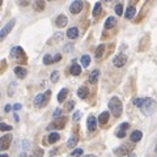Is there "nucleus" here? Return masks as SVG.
Returning <instances> with one entry per match:
<instances>
[{"mask_svg": "<svg viewBox=\"0 0 157 157\" xmlns=\"http://www.w3.org/2000/svg\"><path fill=\"white\" fill-rule=\"evenodd\" d=\"M109 109H110V113L114 117H121L122 115V111H123V105H122L121 100L118 97H113L110 98L109 101Z\"/></svg>", "mask_w": 157, "mask_h": 157, "instance_id": "1", "label": "nucleus"}, {"mask_svg": "<svg viewBox=\"0 0 157 157\" xmlns=\"http://www.w3.org/2000/svg\"><path fill=\"white\" fill-rule=\"evenodd\" d=\"M156 109V101L153 100V98H149V97H147L143 100V105L140 106V110L143 111V114L145 115H151L152 113L155 111Z\"/></svg>", "mask_w": 157, "mask_h": 157, "instance_id": "2", "label": "nucleus"}, {"mask_svg": "<svg viewBox=\"0 0 157 157\" xmlns=\"http://www.w3.org/2000/svg\"><path fill=\"white\" fill-rule=\"evenodd\" d=\"M51 96V90H47L45 94H42V93H39L38 96H36V98H34V106L36 107H42L45 106L47 104V100L50 98Z\"/></svg>", "mask_w": 157, "mask_h": 157, "instance_id": "3", "label": "nucleus"}, {"mask_svg": "<svg viewBox=\"0 0 157 157\" xmlns=\"http://www.w3.org/2000/svg\"><path fill=\"white\" fill-rule=\"evenodd\" d=\"M66 123H67V118H64V117H59V118H56L55 121H52L50 124L47 126V130L50 131V130H62V128H64V126H66Z\"/></svg>", "mask_w": 157, "mask_h": 157, "instance_id": "4", "label": "nucleus"}, {"mask_svg": "<svg viewBox=\"0 0 157 157\" xmlns=\"http://www.w3.org/2000/svg\"><path fill=\"white\" fill-rule=\"evenodd\" d=\"M12 139H13V135L12 134H6L0 137V152L3 151H7L9 148V145L12 143Z\"/></svg>", "mask_w": 157, "mask_h": 157, "instance_id": "5", "label": "nucleus"}, {"mask_svg": "<svg viewBox=\"0 0 157 157\" xmlns=\"http://www.w3.org/2000/svg\"><path fill=\"white\" fill-rule=\"evenodd\" d=\"M14 24H16V20L12 18L8 24H6V25H4V28L2 29V30H0V42H2L3 39L6 38L8 34L12 32V29H13V26H14Z\"/></svg>", "mask_w": 157, "mask_h": 157, "instance_id": "6", "label": "nucleus"}, {"mask_svg": "<svg viewBox=\"0 0 157 157\" xmlns=\"http://www.w3.org/2000/svg\"><path fill=\"white\" fill-rule=\"evenodd\" d=\"M11 55H12L13 59H17L18 62H22V63L26 62V55H25V52H24V50H22L21 47H14V48H12Z\"/></svg>", "mask_w": 157, "mask_h": 157, "instance_id": "7", "label": "nucleus"}, {"mask_svg": "<svg viewBox=\"0 0 157 157\" xmlns=\"http://www.w3.org/2000/svg\"><path fill=\"white\" fill-rule=\"evenodd\" d=\"M126 63H127V56L124 54H119V55H117L114 59H113V64H114L117 68H122Z\"/></svg>", "mask_w": 157, "mask_h": 157, "instance_id": "8", "label": "nucleus"}, {"mask_svg": "<svg viewBox=\"0 0 157 157\" xmlns=\"http://www.w3.org/2000/svg\"><path fill=\"white\" fill-rule=\"evenodd\" d=\"M131 149H132V147H131L130 144H124V145H121L119 148H115V149H114V153H115L117 156L122 157V156L128 155L130 152H131Z\"/></svg>", "mask_w": 157, "mask_h": 157, "instance_id": "9", "label": "nucleus"}, {"mask_svg": "<svg viewBox=\"0 0 157 157\" xmlns=\"http://www.w3.org/2000/svg\"><path fill=\"white\" fill-rule=\"evenodd\" d=\"M81 9H82V2H81V0H75V2L71 4V7H70V11H71L72 14L80 13Z\"/></svg>", "mask_w": 157, "mask_h": 157, "instance_id": "10", "label": "nucleus"}, {"mask_svg": "<svg viewBox=\"0 0 157 157\" xmlns=\"http://www.w3.org/2000/svg\"><path fill=\"white\" fill-rule=\"evenodd\" d=\"M86 126H88V131H90L93 132L96 130V127H97V119L93 115L90 117H88V119H86Z\"/></svg>", "mask_w": 157, "mask_h": 157, "instance_id": "11", "label": "nucleus"}, {"mask_svg": "<svg viewBox=\"0 0 157 157\" xmlns=\"http://www.w3.org/2000/svg\"><path fill=\"white\" fill-rule=\"evenodd\" d=\"M109 118H110V113L109 111H102L100 117H98V123H100L101 126L106 124L107 122H109Z\"/></svg>", "mask_w": 157, "mask_h": 157, "instance_id": "12", "label": "nucleus"}, {"mask_svg": "<svg viewBox=\"0 0 157 157\" xmlns=\"http://www.w3.org/2000/svg\"><path fill=\"white\" fill-rule=\"evenodd\" d=\"M67 24H68V20H67V17L64 16V14H60V16H58L56 20H55V25L58 28H64Z\"/></svg>", "mask_w": 157, "mask_h": 157, "instance_id": "13", "label": "nucleus"}, {"mask_svg": "<svg viewBox=\"0 0 157 157\" xmlns=\"http://www.w3.org/2000/svg\"><path fill=\"white\" fill-rule=\"evenodd\" d=\"M14 73H16V76L18 78H25L28 75V71H26V68L18 66V67H14Z\"/></svg>", "mask_w": 157, "mask_h": 157, "instance_id": "14", "label": "nucleus"}, {"mask_svg": "<svg viewBox=\"0 0 157 157\" xmlns=\"http://www.w3.org/2000/svg\"><path fill=\"white\" fill-rule=\"evenodd\" d=\"M141 137H143V132L139 131V130H136V131H134V132L131 134L130 139H131L132 143H137V141L141 140Z\"/></svg>", "mask_w": 157, "mask_h": 157, "instance_id": "15", "label": "nucleus"}, {"mask_svg": "<svg viewBox=\"0 0 157 157\" xmlns=\"http://www.w3.org/2000/svg\"><path fill=\"white\" fill-rule=\"evenodd\" d=\"M135 14H136V8H135L134 6H130L128 8H127L126 13H124V17H126L127 20H132V18L135 17Z\"/></svg>", "mask_w": 157, "mask_h": 157, "instance_id": "16", "label": "nucleus"}, {"mask_svg": "<svg viewBox=\"0 0 157 157\" xmlns=\"http://www.w3.org/2000/svg\"><path fill=\"white\" fill-rule=\"evenodd\" d=\"M88 94H89V89H88L86 86H81L77 89V96L81 98V100H85V98L88 97Z\"/></svg>", "mask_w": 157, "mask_h": 157, "instance_id": "17", "label": "nucleus"}, {"mask_svg": "<svg viewBox=\"0 0 157 157\" xmlns=\"http://www.w3.org/2000/svg\"><path fill=\"white\" fill-rule=\"evenodd\" d=\"M77 143H78V136L77 135H73V136H71L70 139H68L67 147H68V148H75V147L77 145Z\"/></svg>", "mask_w": 157, "mask_h": 157, "instance_id": "18", "label": "nucleus"}, {"mask_svg": "<svg viewBox=\"0 0 157 157\" xmlns=\"http://www.w3.org/2000/svg\"><path fill=\"white\" fill-rule=\"evenodd\" d=\"M115 24H117V18H115V17H113V16L107 17L106 21H105V29H111V28H114Z\"/></svg>", "mask_w": 157, "mask_h": 157, "instance_id": "19", "label": "nucleus"}, {"mask_svg": "<svg viewBox=\"0 0 157 157\" xmlns=\"http://www.w3.org/2000/svg\"><path fill=\"white\" fill-rule=\"evenodd\" d=\"M67 37L70 38V39H75V38H77V37H78V29H77V28H71V29H68Z\"/></svg>", "mask_w": 157, "mask_h": 157, "instance_id": "20", "label": "nucleus"}, {"mask_svg": "<svg viewBox=\"0 0 157 157\" xmlns=\"http://www.w3.org/2000/svg\"><path fill=\"white\" fill-rule=\"evenodd\" d=\"M98 76H100V71L98 70H94L90 75H89V82L90 84H96L97 80H98Z\"/></svg>", "mask_w": 157, "mask_h": 157, "instance_id": "21", "label": "nucleus"}, {"mask_svg": "<svg viewBox=\"0 0 157 157\" xmlns=\"http://www.w3.org/2000/svg\"><path fill=\"white\" fill-rule=\"evenodd\" d=\"M34 9H36L37 12H41L45 9V2L43 0H36L34 2Z\"/></svg>", "mask_w": 157, "mask_h": 157, "instance_id": "22", "label": "nucleus"}, {"mask_svg": "<svg viewBox=\"0 0 157 157\" xmlns=\"http://www.w3.org/2000/svg\"><path fill=\"white\" fill-rule=\"evenodd\" d=\"M59 139H60L59 134H56V132H52V134H50V136L47 137V143L48 144H54V143H56Z\"/></svg>", "mask_w": 157, "mask_h": 157, "instance_id": "23", "label": "nucleus"}, {"mask_svg": "<svg viewBox=\"0 0 157 157\" xmlns=\"http://www.w3.org/2000/svg\"><path fill=\"white\" fill-rule=\"evenodd\" d=\"M70 71H71V73H72L73 76H78L81 73V66H78V64H76V63H75V64L71 66V70Z\"/></svg>", "mask_w": 157, "mask_h": 157, "instance_id": "24", "label": "nucleus"}, {"mask_svg": "<svg viewBox=\"0 0 157 157\" xmlns=\"http://www.w3.org/2000/svg\"><path fill=\"white\" fill-rule=\"evenodd\" d=\"M67 94H68V90L66 89V88H63V89L58 93V101L60 102V104H62V102H64V100H66Z\"/></svg>", "mask_w": 157, "mask_h": 157, "instance_id": "25", "label": "nucleus"}, {"mask_svg": "<svg viewBox=\"0 0 157 157\" xmlns=\"http://www.w3.org/2000/svg\"><path fill=\"white\" fill-rule=\"evenodd\" d=\"M104 51H105V45H100L97 47V50H96V58L97 59L102 58V55H104Z\"/></svg>", "mask_w": 157, "mask_h": 157, "instance_id": "26", "label": "nucleus"}, {"mask_svg": "<svg viewBox=\"0 0 157 157\" xmlns=\"http://www.w3.org/2000/svg\"><path fill=\"white\" fill-rule=\"evenodd\" d=\"M90 63V56L89 55H82L81 56V66L82 67H88Z\"/></svg>", "mask_w": 157, "mask_h": 157, "instance_id": "27", "label": "nucleus"}, {"mask_svg": "<svg viewBox=\"0 0 157 157\" xmlns=\"http://www.w3.org/2000/svg\"><path fill=\"white\" fill-rule=\"evenodd\" d=\"M101 13V3L98 2V3H96V6H94V8H93V16L94 17H97L98 14Z\"/></svg>", "mask_w": 157, "mask_h": 157, "instance_id": "28", "label": "nucleus"}, {"mask_svg": "<svg viewBox=\"0 0 157 157\" xmlns=\"http://www.w3.org/2000/svg\"><path fill=\"white\" fill-rule=\"evenodd\" d=\"M43 63H45L46 66H50V64L54 63V58H51V55H48L47 54V55L43 56Z\"/></svg>", "mask_w": 157, "mask_h": 157, "instance_id": "29", "label": "nucleus"}, {"mask_svg": "<svg viewBox=\"0 0 157 157\" xmlns=\"http://www.w3.org/2000/svg\"><path fill=\"white\" fill-rule=\"evenodd\" d=\"M42 156H43V149H42V148L34 149V152L30 155V157H42Z\"/></svg>", "mask_w": 157, "mask_h": 157, "instance_id": "30", "label": "nucleus"}, {"mask_svg": "<svg viewBox=\"0 0 157 157\" xmlns=\"http://www.w3.org/2000/svg\"><path fill=\"white\" fill-rule=\"evenodd\" d=\"M115 13L118 16H122V14H123V6H122V4H117L115 6Z\"/></svg>", "mask_w": 157, "mask_h": 157, "instance_id": "31", "label": "nucleus"}, {"mask_svg": "<svg viewBox=\"0 0 157 157\" xmlns=\"http://www.w3.org/2000/svg\"><path fill=\"white\" fill-rule=\"evenodd\" d=\"M12 126H9L7 123H0V131H11Z\"/></svg>", "mask_w": 157, "mask_h": 157, "instance_id": "32", "label": "nucleus"}, {"mask_svg": "<svg viewBox=\"0 0 157 157\" xmlns=\"http://www.w3.org/2000/svg\"><path fill=\"white\" fill-rule=\"evenodd\" d=\"M59 80V72L58 71H54L52 73H51V81L52 82H56Z\"/></svg>", "mask_w": 157, "mask_h": 157, "instance_id": "33", "label": "nucleus"}, {"mask_svg": "<svg viewBox=\"0 0 157 157\" xmlns=\"http://www.w3.org/2000/svg\"><path fill=\"white\" fill-rule=\"evenodd\" d=\"M143 100H144V98H135V100H134V105L140 109V106L143 105Z\"/></svg>", "mask_w": 157, "mask_h": 157, "instance_id": "34", "label": "nucleus"}, {"mask_svg": "<svg viewBox=\"0 0 157 157\" xmlns=\"http://www.w3.org/2000/svg\"><path fill=\"white\" fill-rule=\"evenodd\" d=\"M71 156L72 157H81L82 156V149H75L71 153Z\"/></svg>", "mask_w": 157, "mask_h": 157, "instance_id": "35", "label": "nucleus"}, {"mask_svg": "<svg viewBox=\"0 0 157 157\" xmlns=\"http://www.w3.org/2000/svg\"><path fill=\"white\" fill-rule=\"evenodd\" d=\"M126 136V130H122L119 128L117 131V137H119V139H122V137H124Z\"/></svg>", "mask_w": 157, "mask_h": 157, "instance_id": "36", "label": "nucleus"}, {"mask_svg": "<svg viewBox=\"0 0 157 157\" xmlns=\"http://www.w3.org/2000/svg\"><path fill=\"white\" fill-rule=\"evenodd\" d=\"M80 118H81V113L80 111H75V114H73L72 119L75 121V122H78V121H80Z\"/></svg>", "mask_w": 157, "mask_h": 157, "instance_id": "37", "label": "nucleus"}, {"mask_svg": "<svg viewBox=\"0 0 157 157\" xmlns=\"http://www.w3.org/2000/svg\"><path fill=\"white\" fill-rule=\"evenodd\" d=\"M29 3H30V0H18V6H21V7L29 6Z\"/></svg>", "mask_w": 157, "mask_h": 157, "instance_id": "38", "label": "nucleus"}, {"mask_svg": "<svg viewBox=\"0 0 157 157\" xmlns=\"http://www.w3.org/2000/svg\"><path fill=\"white\" fill-rule=\"evenodd\" d=\"M60 114H62V110L60 109H55V111H54V117H55V118H59V117H60Z\"/></svg>", "mask_w": 157, "mask_h": 157, "instance_id": "39", "label": "nucleus"}, {"mask_svg": "<svg viewBox=\"0 0 157 157\" xmlns=\"http://www.w3.org/2000/svg\"><path fill=\"white\" fill-rule=\"evenodd\" d=\"M73 106H75V102H73V101L68 102V104H67V110H72V109H73Z\"/></svg>", "mask_w": 157, "mask_h": 157, "instance_id": "40", "label": "nucleus"}, {"mask_svg": "<svg viewBox=\"0 0 157 157\" xmlns=\"http://www.w3.org/2000/svg\"><path fill=\"white\" fill-rule=\"evenodd\" d=\"M130 127V124L127 123V122H124V123H122L121 126H119V128H122V130H127Z\"/></svg>", "mask_w": 157, "mask_h": 157, "instance_id": "41", "label": "nucleus"}, {"mask_svg": "<svg viewBox=\"0 0 157 157\" xmlns=\"http://www.w3.org/2000/svg\"><path fill=\"white\" fill-rule=\"evenodd\" d=\"M60 59H62V55H60V54H56V55H55V58H54V63L59 62V60H60Z\"/></svg>", "mask_w": 157, "mask_h": 157, "instance_id": "42", "label": "nucleus"}, {"mask_svg": "<svg viewBox=\"0 0 157 157\" xmlns=\"http://www.w3.org/2000/svg\"><path fill=\"white\" fill-rule=\"evenodd\" d=\"M21 107H22V106H21V104H16V105L13 106V110H14V111H17V110L21 109Z\"/></svg>", "mask_w": 157, "mask_h": 157, "instance_id": "43", "label": "nucleus"}, {"mask_svg": "<svg viewBox=\"0 0 157 157\" xmlns=\"http://www.w3.org/2000/svg\"><path fill=\"white\" fill-rule=\"evenodd\" d=\"M4 110H6V113H9V111L12 110V106L11 105H7L6 107H4Z\"/></svg>", "mask_w": 157, "mask_h": 157, "instance_id": "44", "label": "nucleus"}, {"mask_svg": "<svg viewBox=\"0 0 157 157\" xmlns=\"http://www.w3.org/2000/svg\"><path fill=\"white\" fill-rule=\"evenodd\" d=\"M56 153H58V149H54V151L50 152V156H54V155H56Z\"/></svg>", "mask_w": 157, "mask_h": 157, "instance_id": "45", "label": "nucleus"}, {"mask_svg": "<svg viewBox=\"0 0 157 157\" xmlns=\"http://www.w3.org/2000/svg\"><path fill=\"white\" fill-rule=\"evenodd\" d=\"M18 157H28V155H26V153H24V152H22V153H20V155H18Z\"/></svg>", "mask_w": 157, "mask_h": 157, "instance_id": "46", "label": "nucleus"}, {"mask_svg": "<svg viewBox=\"0 0 157 157\" xmlns=\"http://www.w3.org/2000/svg\"><path fill=\"white\" fill-rule=\"evenodd\" d=\"M14 121L18 122V117H17V114H14Z\"/></svg>", "mask_w": 157, "mask_h": 157, "instance_id": "47", "label": "nucleus"}, {"mask_svg": "<svg viewBox=\"0 0 157 157\" xmlns=\"http://www.w3.org/2000/svg\"><path fill=\"white\" fill-rule=\"evenodd\" d=\"M128 157H136L135 153H128Z\"/></svg>", "mask_w": 157, "mask_h": 157, "instance_id": "48", "label": "nucleus"}, {"mask_svg": "<svg viewBox=\"0 0 157 157\" xmlns=\"http://www.w3.org/2000/svg\"><path fill=\"white\" fill-rule=\"evenodd\" d=\"M84 157H96V156H93V155H86V156H84Z\"/></svg>", "mask_w": 157, "mask_h": 157, "instance_id": "49", "label": "nucleus"}, {"mask_svg": "<svg viewBox=\"0 0 157 157\" xmlns=\"http://www.w3.org/2000/svg\"><path fill=\"white\" fill-rule=\"evenodd\" d=\"M0 157H9L8 155H0Z\"/></svg>", "mask_w": 157, "mask_h": 157, "instance_id": "50", "label": "nucleus"}, {"mask_svg": "<svg viewBox=\"0 0 157 157\" xmlns=\"http://www.w3.org/2000/svg\"><path fill=\"white\" fill-rule=\"evenodd\" d=\"M2 4H3V0H0V7H2Z\"/></svg>", "mask_w": 157, "mask_h": 157, "instance_id": "51", "label": "nucleus"}, {"mask_svg": "<svg viewBox=\"0 0 157 157\" xmlns=\"http://www.w3.org/2000/svg\"><path fill=\"white\" fill-rule=\"evenodd\" d=\"M105 2H111V0H105Z\"/></svg>", "mask_w": 157, "mask_h": 157, "instance_id": "52", "label": "nucleus"}, {"mask_svg": "<svg viewBox=\"0 0 157 157\" xmlns=\"http://www.w3.org/2000/svg\"><path fill=\"white\" fill-rule=\"evenodd\" d=\"M156 152H157V148H156Z\"/></svg>", "mask_w": 157, "mask_h": 157, "instance_id": "53", "label": "nucleus"}]
</instances>
